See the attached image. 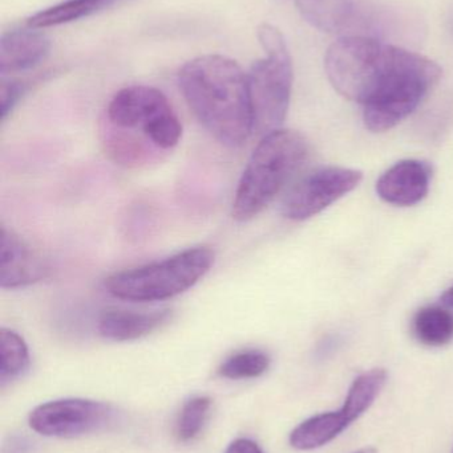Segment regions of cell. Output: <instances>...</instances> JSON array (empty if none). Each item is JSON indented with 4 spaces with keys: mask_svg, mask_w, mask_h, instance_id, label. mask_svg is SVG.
<instances>
[{
    "mask_svg": "<svg viewBox=\"0 0 453 453\" xmlns=\"http://www.w3.org/2000/svg\"><path fill=\"white\" fill-rule=\"evenodd\" d=\"M324 69L340 95L363 106L372 133L387 132L411 116L443 74L425 56L366 36L330 45Z\"/></svg>",
    "mask_w": 453,
    "mask_h": 453,
    "instance_id": "obj_1",
    "label": "cell"
},
{
    "mask_svg": "<svg viewBox=\"0 0 453 453\" xmlns=\"http://www.w3.org/2000/svg\"><path fill=\"white\" fill-rule=\"evenodd\" d=\"M178 87L202 127L223 145L241 148L253 134L247 76L237 61L205 55L188 61Z\"/></svg>",
    "mask_w": 453,
    "mask_h": 453,
    "instance_id": "obj_2",
    "label": "cell"
},
{
    "mask_svg": "<svg viewBox=\"0 0 453 453\" xmlns=\"http://www.w3.org/2000/svg\"><path fill=\"white\" fill-rule=\"evenodd\" d=\"M309 143L301 133L279 129L265 135L253 151L234 194L231 217L249 222L261 214L308 158Z\"/></svg>",
    "mask_w": 453,
    "mask_h": 453,
    "instance_id": "obj_3",
    "label": "cell"
},
{
    "mask_svg": "<svg viewBox=\"0 0 453 453\" xmlns=\"http://www.w3.org/2000/svg\"><path fill=\"white\" fill-rule=\"evenodd\" d=\"M215 264V252L193 247L162 260L116 272L105 289L119 300L156 303L180 296L197 284Z\"/></svg>",
    "mask_w": 453,
    "mask_h": 453,
    "instance_id": "obj_4",
    "label": "cell"
},
{
    "mask_svg": "<svg viewBox=\"0 0 453 453\" xmlns=\"http://www.w3.org/2000/svg\"><path fill=\"white\" fill-rule=\"evenodd\" d=\"M104 121L141 135L162 153L175 149L183 135V125L167 96L145 85L119 90L106 106Z\"/></svg>",
    "mask_w": 453,
    "mask_h": 453,
    "instance_id": "obj_5",
    "label": "cell"
},
{
    "mask_svg": "<svg viewBox=\"0 0 453 453\" xmlns=\"http://www.w3.org/2000/svg\"><path fill=\"white\" fill-rule=\"evenodd\" d=\"M247 76L253 134L263 138L281 129L289 111L293 63L289 50L268 53L255 61Z\"/></svg>",
    "mask_w": 453,
    "mask_h": 453,
    "instance_id": "obj_6",
    "label": "cell"
},
{
    "mask_svg": "<svg viewBox=\"0 0 453 453\" xmlns=\"http://www.w3.org/2000/svg\"><path fill=\"white\" fill-rule=\"evenodd\" d=\"M117 412L103 402L68 398L47 402L32 410L29 427L48 438H77L114 425Z\"/></svg>",
    "mask_w": 453,
    "mask_h": 453,
    "instance_id": "obj_7",
    "label": "cell"
},
{
    "mask_svg": "<svg viewBox=\"0 0 453 453\" xmlns=\"http://www.w3.org/2000/svg\"><path fill=\"white\" fill-rule=\"evenodd\" d=\"M362 180L363 174L358 170L343 167L316 170L287 193L282 203V215L294 222L310 219L358 188Z\"/></svg>",
    "mask_w": 453,
    "mask_h": 453,
    "instance_id": "obj_8",
    "label": "cell"
},
{
    "mask_svg": "<svg viewBox=\"0 0 453 453\" xmlns=\"http://www.w3.org/2000/svg\"><path fill=\"white\" fill-rule=\"evenodd\" d=\"M0 258V285L3 289L29 287L50 274L47 260L5 226H2Z\"/></svg>",
    "mask_w": 453,
    "mask_h": 453,
    "instance_id": "obj_9",
    "label": "cell"
},
{
    "mask_svg": "<svg viewBox=\"0 0 453 453\" xmlns=\"http://www.w3.org/2000/svg\"><path fill=\"white\" fill-rule=\"evenodd\" d=\"M433 167L427 162L406 159L388 169L377 182V193L386 203L415 206L430 191Z\"/></svg>",
    "mask_w": 453,
    "mask_h": 453,
    "instance_id": "obj_10",
    "label": "cell"
},
{
    "mask_svg": "<svg viewBox=\"0 0 453 453\" xmlns=\"http://www.w3.org/2000/svg\"><path fill=\"white\" fill-rule=\"evenodd\" d=\"M50 52V39L36 28L4 32L0 40V74L31 71L44 63Z\"/></svg>",
    "mask_w": 453,
    "mask_h": 453,
    "instance_id": "obj_11",
    "label": "cell"
},
{
    "mask_svg": "<svg viewBox=\"0 0 453 453\" xmlns=\"http://www.w3.org/2000/svg\"><path fill=\"white\" fill-rule=\"evenodd\" d=\"M172 319L170 311H135L108 309L98 317L101 337L114 342H127L146 337Z\"/></svg>",
    "mask_w": 453,
    "mask_h": 453,
    "instance_id": "obj_12",
    "label": "cell"
},
{
    "mask_svg": "<svg viewBox=\"0 0 453 453\" xmlns=\"http://www.w3.org/2000/svg\"><path fill=\"white\" fill-rule=\"evenodd\" d=\"M348 426L350 422L340 410L314 415L293 430L290 444L298 451L321 449L338 438Z\"/></svg>",
    "mask_w": 453,
    "mask_h": 453,
    "instance_id": "obj_13",
    "label": "cell"
},
{
    "mask_svg": "<svg viewBox=\"0 0 453 453\" xmlns=\"http://www.w3.org/2000/svg\"><path fill=\"white\" fill-rule=\"evenodd\" d=\"M125 2L128 0H64L29 16L26 24L29 28L36 29L63 26L103 12Z\"/></svg>",
    "mask_w": 453,
    "mask_h": 453,
    "instance_id": "obj_14",
    "label": "cell"
},
{
    "mask_svg": "<svg viewBox=\"0 0 453 453\" xmlns=\"http://www.w3.org/2000/svg\"><path fill=\"white\" fill-rule=\"evenodd\" d=\"M302 18L316 28L335 32L353 18L354 0H297Z\"/></svg>",
    "mask_w": 453,
    "mask_h": 453,
    "instance_id": "obj_15",
    "label": "cell"
},
{
    "mask_svg": "<svg viewBox=\"0 0 453 453\" xmlns=\"http://www.w3.org/2000/svg\"><path fill=\"white\" fill-rule=\"evenodd\" d=\"M387 378V372L385 369H372L354 380L346 396L345 404L340 409V412L345 415L350 425L374 404L375 399L385 388Z\"/></svg>",
    "mask_w": 453,
    "mask_h": 453,
    "instance_id": "obj_16",
    "label": "cell"
},
{
    "mask_svg": "<svg viewBox=\"0 0 453 453\" xmlns=\"http://www.w3.org/2000/svg\"><path fill=\"white\" fill-rule=\"evenodd\" d=\"M415 338L430 348H441L453 341V314L439 306L420 309L412 321Z\"/></svg>",
    "mask_w": 453,
    "mask_h": 453,
    "instance_id": "obj_17",
    "label": "cell"
},
{
    "mask_svg": "<svg viewBox=\"0 0 453 453\" xmlns=\"http://www.w3.org/2000/svg\"><path fill=\"white\" fill-rule=\"evenodd\" d=\"M29 367V351L23 337L11 329L0 330V385L18 380Z\"/></svg>",
    "mask_w": 453,
    "mask_h": 453,
    "instance_id": "obj_18",
    "label": "cell"
},
{
    "mask_svg": "<svg viewBox=\"0 0 453 453\" xmlns=\"http://www.w3.org/2000/svg\"><path fill=\"white\" fill-rule=\"evenodd\" d=\"M271 359L265 351L246 349L237 351L218 367V375L231 380H254L268 372Z\"/></svg>",
    "mask_w": 453,
    "mask_h": 453,
    "instance_id": "obj_19",
    "label": "cell"
},
{
    "mask_svg": "<svg viewBox=\"0 0 453 453\" xmlns=\"http://www.w3.org/2000/svg\"><path fill=\"white\" fill-rule=\"evenodd\" d=\"M212 399L209 396H193L184 403L175 425V435L181 443L193 441L204 430L210 410Z\"/></svg>",
    "mask_w": 453,
    "mask_h": 453,
    "instance_id": "obj_20",
    "label": "cell"
},
{
    "mask_svg": "<svg viewBox=\"0 0 453 453\" xmlns=\"http://www.w3.org/2000/svg\"><path fill=\"white\" fill-rule=\"evenodd\" d=\"M26 92V85L18 80L2 77V87H0V119L4 122L7 117L12 113L19 101Z\"/></svg>",
    "mask_w": 453,
    "mask_h": 453,
    "instance_id": "obj_21",
    "label": "cell"
},
{
    "mask_svg": "<svg viewBox=\"0 0 453 453\" xmlns=\"http://www.w3.org/2000/svg\"><path fill=\"white\" fill-rule=\"evenodd\" d=\"M225 453H263V451L255 441L241 438L230 443Z\"/></svg>",
    "mask_w": 453,
    "mask_h": 453,
    "instance_id": "obj_22",
    "label": "cell"
},
{
    "mask_svg": "<svg viewBox=\"0 0 453 453\" xmlns=\"http://www.w3.org/2000/svg\"><path fill=\"white\" fill-rule=\"evenodd\" d=\"M441 303H443L447 308L453 309V287L447 289L444 295L441 296Z\"/></svg>",
    "mask_w": 453,
    "mask_h": 453,
    "instance_id": "obj_23",
    "label": "cell"
},
{
    "mask_svg": "<svg viewBox=\"0 0 453 453\" xmlns=\"http://www.w3.org/2000/svg\"><path fill=\"white\" fill-rule=\"evenodd\" d=\"M354 453H378V452H377V449H371V447H369V449H359V451H356Z\"/></svg>",
    "mask_w": 453,
    "mask_h": 453,
    "instance_id": "obj_24",
    "label": "cell"
},
{
    "mask_svg": "<svg viewBox=\"0 0 453 453\" xmlns=\"http://www.w3.org/2000/svg\"><path fill=\"white\" fill-rule=\"evenodd\" d=\"M452 453H453V451H452Z\"/></svg>",
    "mask_w": 453,
    "mask_h": 453,
    "instance_id": "obj_25",
    "label": "cell"
}]
</instances>
